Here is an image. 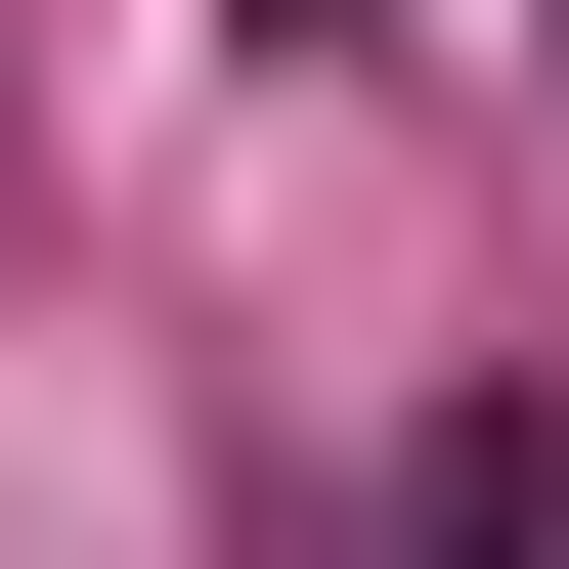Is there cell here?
I'll use <instances>...</instances> for the list:
<instances>
[{
    "label": "cell",
    "mask_w": 569,
    "mask_h": 569,
    "mask_svg": "<svg viewBox=\"0 0 569 569\" xmlns=\"http://www.w3.org/2000/svg\"><path fill=\"white\" fill-rule=\"evenodd\" d=\"M395 569H569V526H526V438H438V526H395Z\"/></svg>",
    "instance_id": "obj_1"
}]
</instances>
